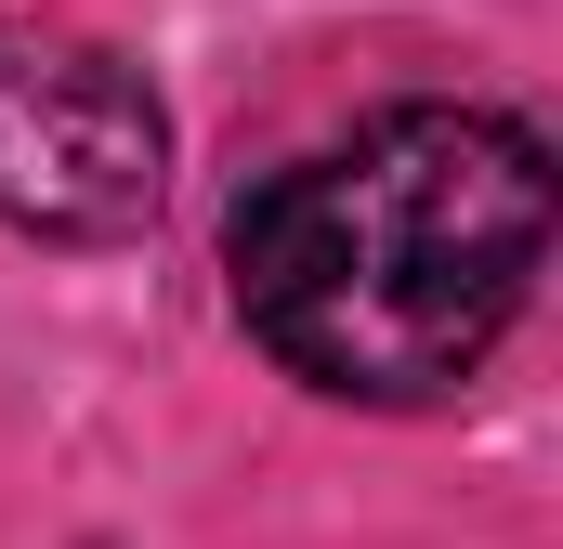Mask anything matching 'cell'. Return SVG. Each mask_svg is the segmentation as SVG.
Segmentation results:
<instances>
[{"mask_svg": "<svg viewBox=\"0 0 563 549\" xmlns=\"http://www.w3.org/2000/svg\"><path fill=\"white\" fill-rule=\"evenodd\" d=\"M551 262V144L511 105H380L223 223L236 327L328 406H445Z\"/></svg>", "mask_w": 563, "mask_h": 549, "instance_id": "6da1fadb", "label": "cell"}, {"mask_svg": "<svg viewBox=\"0 0 563 549\" xmlns=\"http://www.w3.org/2000/svg\"><path fill=\"white\" fill-rule=\"evenodd\" d=\"M170 197V119L92 26H0V223L40 249H119Z\"/></svg>", "mask_w": 563, "mask_h": 549, "instance_id": "7a4b0ae2", "label": "cell"}]
</instances>
